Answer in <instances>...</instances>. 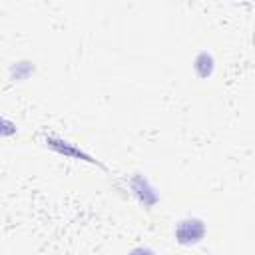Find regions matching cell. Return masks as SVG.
<instances>
[{
  "instance_id": "obj_2",
  "label": "cell",
  "mask_w": 255,
  "mask_h": 255,
  "mask_svg": "<svg viewBox=\"0 0 255 255\" xmlns=\"http://www.w3.org/2000/svg\"><path fill=\"white\" fill-rule=\"evenodd\" d=\"M128 255H153V251H151V249H147V247H137V249L129 251Z\"/></svg>"
},
{
  "instance_id": "obj_1",
  "label": "cell",
  "mask_w": 255,
  "mask_h": 255,
  "mask_svg": "<svg viewBox=\"0 0 255 255\" xmlns=\"http://www.w3.org/2000/svg\"><path fill=\"white\" fill-rule=\"evenodd\" d=\"M205 235V223L197 217H191V219H183L177 223L175 227V239L181 243V245H193V243H199Z\"/></svg>"
}]
</instances>
